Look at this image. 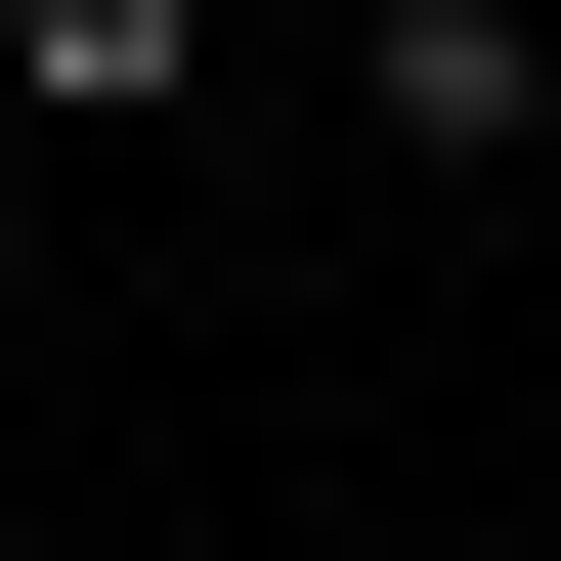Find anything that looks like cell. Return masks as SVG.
<instances>
[{"mask_svg": "<svg viewBox=\"0 0 561 561\" xmlns=\"http://www.w3.org/2000/svg\"><path fill=\"white\" fill-rule=\"evenodd\" d=\"M346 130H389V173H518V130H561V0H346Z\"/></svg>", "mask_w": 561, "mask_h": 561, "instance_id": "1", "label": "cell"}, {"mask_svg": "<svg viewBox=\"0 0 561 561\" xmlns=\"http://www.w3.org/2000/svg\"><path fill=\"white\" fill-rule=\"evenodd\" d=\"M0 87H44V130H173V87H216V0H0Z\"/></svg>", "mask_w": 561, "mask_h": 561, "instance_id": "2", "label": "cell"}]
</instances>
